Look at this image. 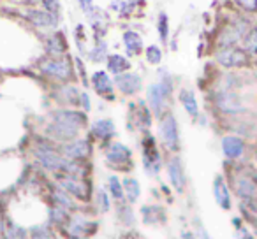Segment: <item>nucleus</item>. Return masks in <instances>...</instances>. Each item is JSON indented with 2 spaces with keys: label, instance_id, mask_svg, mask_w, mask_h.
<instances>
[{
  "label": "nucleus",
  "instance_id": "obj_8",
  "mask_svg": "<svg viewBox=\"0 0 257 239\" xmlns=\"http://www.w3.org/2000/svg\"><path fill=\"white\" fill-rule=\"evenodd\" d=\"M36 155H37V158L50 169H64V165H65V162L62 160L51 148H39V150L36 151Z\"/></svg>",
  "mask_w": 257,
  "mask_h": 239
},
{
  "label": "nucleus",
  "instance_id": "obj_14",
  "mask_svg": "<svg viewBox=\"0 0 257 239\" xmlns=\"http://www.w3.org/2000/svg\"><path fill=\"white\" fill-rule=\"evenodd\" d=\"M131 158V150L125 148L123 144H113V146L107 150V160L111 164H125Z\"/></svg>",
  "mask_w": 257,
  "mask_h": 239
},
{
  "label": "nucleus",
  "instance_id": "obj_4",
  "mask_svg": "<svg viewBox=\"0 0 257 239\" xmlns=\"http://www.w3.org/2000/svg\"><path fill=\"white\" fill-rule=\"evenodd\" d=\"M114 83H116L118 90L123 93H127V95H131V93H136L141 90V78L138 74H133V72H127V74H116V79H114Z\"/></svg>",
  "mask_w": 257,
  "mask_h": 239
},
{
  "label": "nucleus",
  "instance_id": "obj_6",
  "mask_svg": "<svg viewBox=\"0 0 257 239\" xmlns=\"http://www.w3.org/2000/svg\"><path fill=\"white\" fill-rule=\"evenodd\" d=\"M217 106L224 113H239V111H243V104L239 102L238 95H234L232 92L217 93Z\"/></svg>",
  "mask_w": 257,
  "mask_h": 239
},
{
  "label": "nucleus",
  "instance_id": "obj_26",
  "mask_svg": "<svg viewBox=\"0 0 257 239\" xmlns=\"http://www.w3.org/2000/svg\"><path fill=\"white\" fill-rule=\"evenodd\" d=\"M106 55H107V46L99 41V43L95 44V48L88 53V57H90V60H93V62H102L104 58H106Z\"/></svg>",
  "mask_w": 257,
  "mask_h": 239
},
{
  "label": "nucleus",
  "instance_id": "obj_5",
  "mask_svg": "<svg viewBox=\"0 0 257 239\" xmlns=\"http://www.w3.org/2000/svg\"><path fill=\"white\" fill-rule=\"evenodd\" d=\"M41 69L46 74L60 79H67L71 76V67H69V64L65 60H43L41 62Z\"/></svg>",
  "mask_w": 257,
  "mask_h": 239
},
{
  "label": "nucleus",
  "instance_id": "obj_7",
  "mask_svg": "<svg viewBox=\"0 0 257 239\" xmlns=\"http://www.w3.org/2000/svg\"><path fill=\"white\" fill-rule=\"evenodd\" d=\"M27 18L37 27H55L58 23L57 15H51L48 11H37V9H30L27 13Z\"/></svg>",
  "mask_w": 257,
  "mask_h": 239
},
{
  "label": "nucleus",
  "instance_id": "obj_17",
  "mask_svg": "<svg viewBox=\"0 0 257 239\" xmlns=\"http://www.w3.org/2000/svg\"><path fill=\"white\" fill-rule=\"evenodd\" d=\"M65 155L71 158H83L90 153V144L86 141H74L64 148Z\"/></svg>",
  "mask_w": 257,
  "mask_h": 239
},
{
  "label": "nucleus",
  "instance_id": "obj_25",
  "mask_svg": "<svg viewBox=\"0 0 257 239\" xmlns=\"http://www.w3.org/2000/svg\"><path fill=\"white\" fill-rule=\"evenodd\" d=\"M123 186H125V192H127V195L131 200H136L138 197H140V185H138L136 179L127 178L123 181Z\"/></svg>",
  "mask_w": 257,
  "mask_h": 239
},
{
  "label": "nucleus",
  "instance_id": "obj_21",
  "mask_svg": "<svg viewBox=\"0 0 257 239\" xmlns=\"http://www.w3.org/2000/svg\"><path fill=\"white\" fill-rule=\"evenodd\" d=\"M46 51L51 55H60L65 51V41L60 34H55L46 41Z\"/></svg>",
  "mask_w": 257,
  "mask_h": 239
},
{
  "label": "nucleus",
  "instance_id": "obj_13",
  "mask_svg": "<svg viewBox=\"0 0 257 239\" xmlns=\"http://www.w3.org/2000/svg\"><path fill=\"white\" fill-rule=\"evenodd\" d=\"M123 43H125V50H127L128 57H134V55L141 53V50H143V41H141V37L138 36L136 32H133V30H128V32L123 34Z\"/></svg>",
  "mask_w": 257,
  "mask_h": 239
},
{
  "label": "nucleus",
  "instance_id": "obj_11",
  "mask_svg": "<svg viewBox=\"0 0 257 239\" xmlns=\"http://www.w3.org/2000/svg\"><path fill=\"white\" fill-rule=\"evenodd\" d=\"M141 4H143V0H113L111 9L121 16H131Z\"/></svg>",
  "mask_w": 257,
  "mask_h": 239
},
{
  "label": "nucleus",
  "instance_id": "obj_32",
  "mask_svg": "<svg viewBox=\"0 0 257 239\" xmlns=\"http://www.w3.org/2000/svg\"><path fill=\"white\" fill-rule=\"evenodd\" d=\"M79 6H81V9L85 13H88L90 9L93 8V4H92V0H79Z\"/></svg>",
  "mask_w": 257,
  "mask_h": 239
},
{
  "label": "nucleus",
  "instance_id": "obj_29",
  "mask_svg": "<svg viewBox=\"0 0 257 239\" xmlns=\"http://www.w3.org/2000/svg\"><path fill=\"white\" fill-rule=\"evenodd\" d=\"M109 186H111V192H113L114 199H121V197H123V192H121V186H120V183H118L116 176H111L109 178Z\"/></svg>",
  "mask_w": 257,
  "mask_h": 239
},
{
  "label": "nucleus",
  "instance_id": "obj_20",
  "mask_svg": "<svg viewBox=\"0 0 257 239\" xmlns=\"http://www.w3.org/2000/svg\"><path fill=\"white\" fill-rule=\"evenodd\" d=\"M88 18H90V23H92V27L97 30V32H100L102 30L104 32V27H106V22H107V18H106V15H104L100 9H97V8H92L88 13Z\"/></svg>",
  "mask_w": 257,
  "mask_h": 239
},
{
  "label": "nucleus",
  "instance_id": "obj_1",
  "mask_svg": "<svg viewBox=\"0 0 257 239\" xmlns=\"http://www.w3.org/2000/svg\"><path fill=\"white\" fill-rule=\"evenodd\" d=\"M246 51L245 50H238V48L232 46H225L220 48L217 53V60L220 65L224 67H241L246 64Z\"/></svg>",
  "mask_w": 257,
  "mask_h": 239
},
{
  "label": "nucleus",
  "instance_id": "obj_9",
  "mask_svg": "<svg viewBox=\"0 0 257 239\" xmlns=\"http://www.w3.org/2000/svg\"><path fill=\"white\" fill-rule=\"evenodd\" d=\"M222 148H224V153L227 155L229 158H238L239 155L243 153V150H245V144H243V141L239 139V137L229 136V137H224Z\"/></svg>",
  "mask_w": 257,
  "mask_h": 239
},
{
  "label": "nucleus",
  "instance_id": "obj_2",
  "mask_svg": "<svg viewBox=\"0 0 257 239\" xmlns=\"http://www.w3.org/2000/svg\"><path fill=\"white\" fill-rule=\"evenodd\" d=\"M169 92H171V83H169L168 79L157 83V85L148 86V100H150V104H152V109L157 114L164 109V104H166V99L169 97Z\"/></svg>",
  "mask_w": 257,
  "mask_h": 239
},
{
  "label": "nucleus",
  "instance_id": "obj_31",
  "mask_svg": "<svg viewBox=\"0 0 257 239\" xmlns=\"http://www.w3.org/2000/svg\"><path fill=\"white\" fill-rule=\"evenodd\" d=\"M238 2L243 9H246L250 13H253L257 9V0H238Z\"/></svg>",
  "mask_w": 257,
  "mask_h": 239
},
{
  "label": "nucleus",
  "instance_id": "obj_30",
  "mask_svg": "<svg viewBox=\"0 0 257 239\" xmlns=\"http://www.w3.org/2000/svg\"><path fill=\"white\" fill-rule=\"evenodd\" d=\"M43 6H44V11L51 13V15H58V11H60L58 0H43Z\"/></svg>",
  "mask_w": 257,
  "mask_h": 239
},
{
  "label": "nucleus",
  "instance_id": "obj_27",
  "mask_svg": "<svg viewBox=\"0 0 257 239\" xmlns=\"http://www.w3.org/2000/svg\"><path fill=\"white\" fill-rule=\"evenodd\" d=\"M145 53H147V60L150 64H159L162 60V51L159 46H148Z\"/></svg>",
  "mask_w": 257,
  "mask_h": 239
},
{
  "label": "nucleus",
  "instance_id": "obj_24",
  "mask_svg": "<svg viewBox=\"0 0 257 239\" xmlns=\"http://www.w3.org/2000/svg\"><path fill=\"white\" fill-rule=\"evenodd\" d=\"M255 41H257V34H255V30H253V29H250V32L243 36V50L248 51L250 57H253V55H255V50H257Z\"/></svg>",
  "mask_w": 257,
  "mask_h": 239
},
{
  "label": "nucleus",
  "instance_id": "obj_16",
  "mask_svg": "<svg viewBox=\"0 0 257 239\" xmlns=\"http://www.w3.org/2000/svg\"><path fill=\"white\" fill-rule=\"evenodd\" d=\"M92 83H93V86H95V90L100 93V95H106V93L113 92V83H111L109 76H107L106 72H102V71L95 72V74H93V78H92Z\"/></svg>",
  "mask_w": 257,
  "mask_h": 239
},
{
  "label": "nucleus",
  "instance_id": "obj_34",
  "mask_svg": "<svg viewBox=\"0 0 257 239\" xmlns=\"http://www.w3.org/2000/svg\"><path fill=\"white\" fill-rule=\"evenodd\" d=\"M81 100H83V107H85V109H90V99L86 93H81Z\"/></svg>",
  "mask_w": 257,
  "mask_h": 239
},
{
  "label": "nucleus",
  "instance_id": "obj_22",
  "mask_svg": "<svg viewBox=\"0 0 257 239\" xmlns=\"http://www.w3.org/2000/svg\"><path fill=\"white\" fill-rule=\"evenodd\" d=\"M180 100H182V104L187 109V113L192 114V116H196L197 114V100H196V97H194V93L189 92V90H183L182 95H180Z\"/></svg>",
  "mask_w": 257,
  "mask_h": 239
},
{
  "label": "nucleus",
  "instance_id": "obj_33",
  "mask_svg": "<svg viewBox=\"0 0 257 239\" xmlns=\"http://www.w3.org/2000/svg\"><path fill=\"white\" fill-rule=\"evenodd\" d=\"M99 200H100V204H102V209H104V211H107V207H109V204H107V197H106V193L100 192V193H99Z\"/></svg>",
  "mask_w": 257,
  "mask_h": 239
},
{
  "label": "nucleus",
  "instance_id": "obj_10",
  "mask_svg": "<svg viewBox=\"0 0 257 239\" xmlns=\"http://www.w3.org/2000/svg\"><path fill=\"white\" fill-rule=\"evenodd\" d=\"M168 171H169V179H171L173 186H175L176 190H180V192H182L183 185H185V176H183V169H182V165H180L178 158H175V160L169 162Z\"/></svg>",
  "mask_w": 257,
  "mask_h": 239
},
{
  "label": "nucleus",
  "instance_id": "obj_12",
  "mask_svg": "<svg viewBox=\"0 0 257 239\" xmlns=\"http://www.w3.org/2000/svg\"><path fill=\"white\" fill-rule=\"evenodd\" d=\"M55 122H60L65 123V125L74 127V129H79L85 123V116L79 113H74V111H60V113L55 114Z\"/></svg>",
  "mask_w": 257,
  "mask_h": 239
},
{
  "label": "nucleus",
  "instance_id": "obj_18",
  "mask_svg": "<svg viewBox=\"0 0 257 239\" xmlns=\"http://www.w3.org/2000/svg\"><path fill=\"white\" fill-rule=\"evenodd\" d=\"M107 69H109L114 76L121 74V72L131 69V62L121 57V55H113V57H109V60H107Z\"/></svg>",
  "mask_w": 257,
  "mask_h": 239
},
{
  "label": "nucleus",
  "instance_id": "obj_3",
  "mask_svg": "<svg viewBox=\"0 0 257 239\" xmlns=\"http://www.w3.org/2000/svg\"><path fill=\"white\" fill-rule=\"evenodd\" d=\"M161 136L164 139V143L168 144V148H176L178 146V125L173 114L162 118L161 122Z\"/></svg>",
  "mask_w": 257,
  "mask_h": 239
},
{
  "label": "nucleus",
  "instance_id": "obj_15",
  "mask_svg": "<svg viewBox=\"0 0 257 239\" xmlns=\"http://www.w3.org/2000/svg\"><path fill=\"white\" fill-rule=\"evenodd\" d=\"M213 190H215V199H217V202L220 204L224 209H227L229 206H231V197H229V192H227V186H225L224 179L218 176L217 179H215V185H213Z\"/></svg>",
  "mask_w": 257,
  "mask_h": 239
},
{
  "label": "nucleus",
  "instance_id": "obj_28",
  "mask_svg": "<svg viewBox=\"0 0 257 239\" xmlns=\"http://www.w3.org/2000/svg\"><path fill=\"white\" fill-rule=\"evenodd\" d=\"M159 34H161V39L168 41V34H169V20L168 15H161L159 16Z\"/></svg>",
  "mask_w": 257,
  "mask_h": 239
},
{
  "label": "nucleus",
  "instance_id": "obj_19",
  "mask_svg": "<svg viewBox=\"0 0 257 239\" xmlns=\"http://www.w3.org/2000/svg\"><path fill=\"white\" fill-rule=\"evenodd\" d=\"M92 132L100 139H107V137H111L114 134V127L109 120H99V122L93 123Z\"/></svg>",
  "mask_w": 257,
  "mask_h": 239
},
{
  "label": "nucleus",
  "instance_id": "obj_23",
  "mask_svg": "<svg viewBox=\"0 0 257 239\" xmlns=\"http://www.w3.org/2000/svg\"><path fill=\"white\" fill-rule=\"evenodd\" d=\"M236 188H238V193L241 197H245V199H253V195H255V185H253L250 179L246 178H241L238 179V183H236Z\"/></svg>",
  "mask_w": 257,
  "mask_h": 239
}]
</instances>
